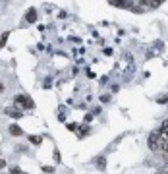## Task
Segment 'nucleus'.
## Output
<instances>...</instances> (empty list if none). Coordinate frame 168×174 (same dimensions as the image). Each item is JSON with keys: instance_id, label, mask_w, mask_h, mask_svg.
Here are the masks:
<instances>
[{"instance_id": "1", "label": "nucleus", "mask_w": 168, "mask_h": 174, "mask_svg": "<svg viewBox=\"0 0 168 174\" xmlns=\"http://www.w3.org/2000/svg\"><path fill=\"white\" fill-rule=\"evenodd\" d=\"M14 104H16V108H35V103H33V99H29V97H25V95H18L16 97V101H14Z\"/></svg>"}, {"instance_id": "2", "label": "nucleus", "mask_w": 168, "mask_h": 174, "mask_svg": "<svg viewBox=\"0 0 168 174\" xmlns=\"http://www.w3.org/2000/svg\"><path fill=\"white\" fill-rule=\"evenodd\" d=\"M25 19H27L29 23H35V21H37V10H35V8H29L27 14H25Z\"/></svg>"}, {"instance_id": "3", "label": "nucleus", "mask_w": 168, "mask_h": 174, "mask_svg": "<svg viewBox=\"0 0 168 174\" xmlns=\"http://www.w3.org/2000/svg\"><path fill=\"white\" fill-rule=\"evenodd\" d=\"M8 132L12 134V135H16V137H19V135H23V130H21V128L18 126V124H12L8 128Z\"/></svg>"}, {"instance_id": "4", "label": "nucleus", "mask_w": 168, "mask_h": 174, "mask_svg": "<svg viewBox=\"0 0 168 174\" xmlns=\"http://www.w3.org/2000/svg\"><path fill=\"white\" fill-rule=\"evenodd\" d=\"M6 114L12 116V118H21V116H23V112H21L19 108H6Z\"/></svg>"}, {"instance_id": "5", "label": "nucleus", "mask_w": 168, "mask_h": 174, "mask_svg": "<svg viewBox=\"0 0 168 174\" xmlns=\"http://www.w3.org/2000/svg\"><path fill=\"white\" fill-rule=\"evenodd\" d=\"M97 166H99V170H104L106 168V157H99L97 159Z\"/></svg>"}, {"instance_id": "6", "label": "nucleus", "mask_w": 168, "mask_h": 174, "mask_svg": "<svg viewBox=\"0 0 168 174\" xmlns=\"http://www.w3.org/2000/svg\"><path fill=\"white\" fill-rule=\"evenodd\" d=\"M8 37H10V31H4V33H2V37H0V46H6Z\"/></svg>"}, {"instance_id": "7", "label": "nucleus", "mask_w": 168, "mask_h": 174, "mask_svg": "<svg viewBox=\"0 0 168 174\" xmlns=\"http://www.w3.org/2000/svg\"><path fill=\"white\" fill-rule=\"evenodd\" d=\"M29 141H31L33 145H41V141H43V139H41L39 135H29Z\"/></svg>"}, {"instance_id": "8", "label": "nucleus", "mask_w": 168, "mask_h": 174, "mask_svg": "<svg viewBox=\"0 0 168 174\" xmlns=\"http://www.w3.org/2000/svg\"><path fill=\"white\" fill-rule=\"evenodd\" d=\"M160 132H162V134L168 137V120H164V122H162V126H160Z\"/></svg>"}, {"instance_id": "9", "label": "nucleus", "mask_w": 168, "mask_h": 174, "mask_svg": "<svg viewBox=\"0 0 168 174\" xmlns=\"http://www.w3.org/2000/svg\"><path fill=\"white\" fill-rule=\"evenodd\" d=\"M156 103H159V104H166L168 103V95H160L159 99H156Z\"/></svg>"}, {"instance_id": "10", "label": "nucleus", "mask_w": 168, "mask_h": 174, "mask_svg": "<svg viewBox=\"0 0 168 174\" xmlns=\"http://www.w3.org/2000/svg\"><path fill=\"white\" fill-rule=\"evenodd\" d=\"M68 130L70 132H77V130H79V126H77V124H68Z\"/></svg>"}, {"instance_id": "11", "label": "nucleus", "mask_w": 168, "mask_h": 174, "mask_svg": "<svg viewBox=\"0 0 168 174\" xmlns=\"http://www.w3.org/2000/svg\"><path fill=\"white\" fill-rule=\"evenodd\" d=\"M151 2H153V0H139L141 6H151Z\"/></svg>"}, {"instance_id": "12", "label": "nucleus", "mask_w": 168, "mask_h": 174, "mask_svg": "<svg viewBox=\"0 0 168 174\" xmlns=\"http://www.w3.org/2000/svg\"><path fill=\"white\" fill-rule=\"evenodd\" d=\"M83 122H85V124H89V122H93V114H87V116H85V120H83Z\"/></svg>"}, {"instance_id": "13", "label": "nucleus", "mask_w": 168, "mask_h": 174, "mask_svg": "<svg viewBox=\"0 0 168 174\" xmlns=\"http://www.w3.org/2000/svg\"><path fill=\"white\" fill-rule=\"evenodd\" d=\"M41 170H43V172H54V168H52V166H43Z\"/></svg>"}, {"instance_id": "14", "label": "nucleus", "mask_w": 168, "mask_h": 174, "mask_svg": "<svg viewBox=\"0 0 168 174\" xmlns=\"http://www.w3.org/2000/svg\"><path fill=\"white\" fill-rule=\"evenodd\" d=\"M10 172H12V174H21V170H19L18 166H14V168H10Z\"/></svg>"}, {"instance_id": "15", "label": "nucleus", "mask_w": 168, "mask_h": 174, "mask_svg": "<svg viewBox=\"0 0 168 174\" xmlns=\"http://www.w3.org/2000/svg\"><path fill=\"white\" fill-rule=\"evenodd\" d=\"M108 101H110L108 95H103V97H100V103H108Z\"/></svg>"}, {"instance_id": "16", "label": "nucleus", "mask_w": 168, "mask_h": 174, "mask_svg": "<svg viewBox=\"0 0 168 174\" xmlns=\"http://www.w3.org/2000/svg\"><path fill=\"white\" fill-rule=\"evenodd\" d=\"M4 166H6V161H2V159H0V170H2Z\"/></svg>"}, {"instance_id": "17", "label": "nucleus", "mask_w": 168, "mask_h": 174, "mask_svg": "<svg viewBox=\"0 0 168 174\" xmlns=\"http://www.w3.org/2000/svg\"><path fill=\"white\" fill-rule=\"evenodd\" d=\"M4 91V83H0V93H2Z\"/></svg>"}]
</instances>
